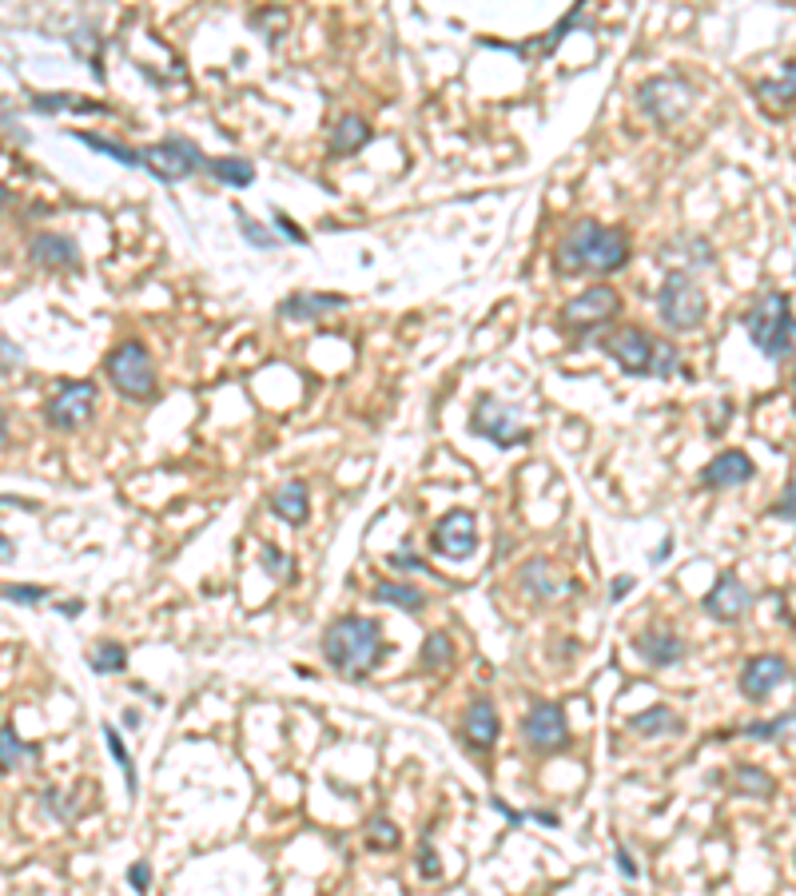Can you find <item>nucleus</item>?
<instances>
[{
    "mask_svg": "<svg viewBox=\"0 0 796 896\" xmlns=\"http://www.w3.org/2000/svg\"><path fill=\"white\" fill-rule=\"evenodd\" d=\"M630 264V235L622 227H605L593 220H578L566 227L553 252L558 276H613Z\"/></svg>",
    "mask_w": 796,
    "mask_h": 896,
    "instance_id": "f257e3e1",
    "label": "nucleus"
},
{
    "mask_svg": "<svg viewBox=\"0 0 796 896\" xmlns=\"http://www.w3.org/2000/svg\"><path fill=\"white\" fill-rule=\"evenodd\" d=\"M319 650H323V662L343 678V682H363L378 670V662L387 658V638H383V626L375 618H363V614H343L323 630L319 638Z\"/></svg>",
    "mask_w": 796,
    "mask_h": 896,
    "instance_id": "f03ea898",
    "label": "nucleus"
},
{
    "mask_svg": "<svg viewBox=\"0 0 796 896\" xmlns=\"http://www.w3.org/2000/svg\"><path fill=\"white\" fill-rule=\"evenodd\" d=\"M741 323H745V335L753 339V346L765 359L781 363V359L793 355L796 319H793V299H788L785 291H765V296H756Z\"/></svg>",
    "mask_w": 796,
    "mask_h": 896,
    "instance_id": "7ed1b4c3",
    "label": "nucleus"
},
{
    "mask_svg": "<svg viewBox=\"0 0 796 896\" xmlns=\"http://www.w3.org/2000/svg\"><path fill=\"white\" fill-rule=\"evenodd\" d=\"M657 316L669 331H697L704 323L709 299H704V291L689 271H677V267L665 271L661 287H657Z\"/></svg>",
    "mask_w": 796,
    "mask_h": 896,
    "instance_id": "20e7f679",
    "label": "nucleus"
},
{
    "mask_svg": "<svg viewBox=\"0 0 796 896\" xmlns=\"http://www.w3.org/2000/svg\"><path fill=\"white\" fill-rule=\"evenodd\" d=\"M104 371L112 378V387L132 403H152L155 391H160L155 387L152 355H148V346L140 339H123L120 346H112V355L104 359Z\"/></svg>",
    "mask_w": 796,
    "mask_h": 896,
    "instance_id": "39448f33",
    "label": "nucleus"
},
{
    "mask_svg": "<svg viewBox=\"0 0 796 896\" xmlns=\"http://www.w3.org/2000/svg\"><path fill=\"white\" fill-rule=\"evenodd\" d=\"M637 108L654 124H677L689 108H693V84L677 76V72H661L649 81L637 84Z\"/></svg>",
    "mask_w": 796,
    "mask_h": 896,
    "instance_id": "423d86ee",
    "label": "nucleus"
},
{
    "mask_svg": "<svg viewBox=\"0 0 796 896\" xmlns=\"http://www.w3.org/2000/svg\"><path fill=\"white\" fill-rule=\"evenodd\" d=\"M470 430L478 438H486V442H494L498 450H514L521 447V442H530V427L521 423V410L494 395H482L478 403H474V410H470Z\"/></svg>",
    "mask_w": 796,
    "mask_h": 896,
    "instance_id": "0eeeda50",
    "label": "nucleus"
},
{
    "mask_svg": "<svg viewBox=\"0 0 796 896\" xmlns=\"http://www.w3.org/2000/svg\"><path fill=\"white\" fill-rule=\"evenodd\" d=\"M143 160H148V175H155L160 184H184L195 172H207V156L192 140H184V136L148 143Z\"/></svg>",
    "mask_w": 796,
    "mask_h": 896,
    "instance_id": "6e6552de",
    "label": "nucleus"
},
{
    "mask_svg": "<svg viewBox=\"0 0 796 896\" xmlns=\"http://www.w3.org/2000/svg\"><path fill=\"white\" fill-rule=\"evenodd\" d=\"M96 415V383L93 378H64L44 403V423L52 430H80Z\"/></svg>",
    "mask_w": 796,
    "mask_h": 896,
    "instance_id": "1a4fd4ad",
    "label": "nucleus"
},
{
    "mask_svg": "<svg viewBox=\"0 0 796 896\" xmlns=\"http://www.w3.org/2000/svg\"><path fill=\"white\" fill-rule=\"evenodd\" d=\"M478 551V519L474 510H447L430 530V554L447 562H466Z\"/></svg>",
    "mask_w": 796,
    "mask_h": 896,
    "instance_id": "9d476101",
    "label": "nucleus"
},
{
    "mask_svg": "<svg viewBox=\"0 0 796 896\" xmlns=\"http://www.w3.org/2000/svg\"><path fill=\"white\" fill-rule=\"evenodd\" d=\"M521 742L534 754H558L570 745V722L558 702H538L526 717H521Z\"/></svg>",
    "mask_w": 796,
    "mask_h": 896,
    "instance_id": "9b49d317",
    "label": "nucleus"
},
{
    "mask_svg": "<svg viewBox=\"0 0 796 896\" xmlns=\"http://www.w3.org/2000/svg\"><path fill=\"white\" fill-rule=\"evenodd\" d=\"M613 316H622V296H617L610 284H593L590 291L573 296L558 319H562L566 331H585V327L610 323Z\"/></svg>",
    "mask_w": 796,
    "mask_h": 896,
    "instance_id": "f8f14e48",
    "label": "nucleus"
},
{
    "mask_svg": "<svg viewBox=\"0 0 796 896\" xmlns=\"http://www.w3.org/2000/svg\"><path fill=\"white\" fill-rule=\"evenodd\" d=\"M605 355L625 371V375H654V355H657V339L642 327H617L610 339H605Z\"/></svg>",
    "mask_w": 796,
    "mask_h": 896,
    "instance_id": "ddd939ff",
    "label": "nucleus"
},
{
    "mask_svg": "<svg viewBox=\"0 0 796 896\" xmlns=\"http://www.w3.org/2000/svg\"><path fill=\"white\" fill-rule=\"evenodd\" d=\"M753 601H756L753 590H749L736 574H721V578L709 586V594H704L701 610L709 614L713 621H725V626H733V621H741L749 610H753Z\"/></svg>",
    "mask_w": 796,
    "mask_h": 896,
    "instance_id": "4468645a",
    "label": "nucleus"
},
{
    "mask_svg": "<svg viewBox=\"0 0 796 896\" xmlns=\"http://www.w3.org/2000/svg\"><path fill=\"white\" fill-rule=\"evenodd\" d=\"M788 682H793V670H788V662L776 658V653H756V658H749V662L741 665V678H736V685H741V693H745L749 702H765L768 693Z\"/></svg>",
    "mask_w": 796,
    "mask_h": 896,
    "instance_id": "2eb2a0df",
    "label": "nucleus"
},
{
    "mask_svg": "<svg viewBox=\"0 0 796 896\" xmlns=\"http://www.w3.org/2000/svg\"><path fill=\"white\" fill-rule=\"evenodd\" d=\"M29 259L44 271H76L80 267V244L72 235L61 232H41L29 239Z\"/></svg>",
    "mask_w": 796,
    "mask_h": 896,
    "instance_id": "dca6fc26",
    "label": "nucleus"
},
{
    "mask_svg": "<svg viewBox=\"0 0 796 896\" xmlns=\"http://www.w3.org/2000/svg\"><path fill=\"white\" fill-rule=\"evenodd\" d=\"M462 737H466V745L474 749V754H486V749L498 745L502 717H498V705H494L491 697H474V702L466 705V713H462Z\"/></svg>",
    "mask_w": 796,
    "mask_h": 896,
    "instance_id": "f3484780",
    "label": "nucleus"
},
{
    "mask_svg": "<svg viewBox=\"0 0 796 896\" xmlns=\"http://www.w3.org/2000/svg\"><path fill=\"white\" fill-rule=\"evenodd\" d=\"M756 467L753 459H749L745 450H721L717 459H709L701 467V487L709 490H733V487H745V482H753Z\"/></svg>",
    "mask_w": 796,
    "mask_h": 896,
    "instance_id": "a211bd4d",
    "label": "nucleus"
},
{
    "mask_svg": "<svg viewBox=\"0 0 796 896\" xmlns=\"http://www.w3.org/2000/svg\"><path fill=\"white\" fill-rule=\"evenodd\" d=\"M518 582H521V590L530 594V598H538V601H553V598H566V594H573V582L566 578V574L553 570V562H546V558L526 562V566L518 570Z\"/></svg>",
    "mask_w": 796,
    "mask_h": 896,
    "instance_id": "6ab92c4d",
    "label": "nucleus"
},
{
    "mask_svg": "<svg viewBox=\"0 0 796 896\" xmlns=\"http://www.w3.org/2000/svg\"><path fill=\"white\" fill-rule=\"evenodd\" d=\"M633 650L642 653L645 665H654V670H669V665H677L685 653H689V646H685L681 633L654 630V633H642V638H633Z\"/></svg>",
    "mask_w": 796,
    "mask_h": 896,
    "instance_id": "aec40b11",
    "label": "nucleus"
},
{
    "mask_svg": "<svg viewBox=\"0 0 796 896\" xmlns=\"http://www.w3.org/2000/svg\"><path fill=\"white\" fill-rule=\"evenodd\" d=\"M347 307V296H331V291H295L279 303V316L283 319H299V323H315V319L331 316V311H343Z\"/></svg>",
    "mask_w": 796,
    "mask_h": 896,
    "instance_id": "412c9836",
    "label": "nucleus"
},
{
    "mask_svg": "<svg viewBox=\"0 0 796 896\" xmlns=\"http://www.w3.org/2000/svg\"><path fill=\"white\" fill-rule=\"evenodd\" d=\"M582 12H585V4H582V0H578V4H573V9L566 12L562 21L553 24V29L546 32L541 41H534V44H498V49L518 52V56H534V61H546V56H550V52L558 49V44H562L566 36H570V32L578 29V24H582Z\"/></svg>",
    "mask_w": 796,
    "mask_h": 896,
    "instance_id": "4be33fe9",
    "label": "nucleus"
},
{
    "mask_svg": "<svg viewBox=\"0 0 796 896\" xmlns=\"http://www.w3.org/2000/svg\"><path fill=\"white\" fill-rule=\"evenodd\" d=\"M271 510H276V519L287 522V526H303L306 514H311V490H306V482L299 479L283 482V487L271 494Z\"/></svg>",
    "mask_w": 796,
    "mask_h": 896,
    "instance_id": "5701e85b",
    "label": "nucleus"
},
{
    "mask_svg": "<svg viewBox=\"0 0 796 896\" xmlns=\"http://www.w3.org/2000/svg\"><path fill=\"white\" fill-rule=\"evenodd\" d=\"M29 108L41 116H56V113H112L108 104L100 100H88V96H76V93H32L29 96Z\"/></svg>",
    "mask_w": 796,
    "mask_h": 896,
    "instance_id": "b1692460",
    "label": "nucleus"
},
{
    "mask_svg": "<svg viewBox=\"0 0 796 896\" xmlns=\"http://www.w3.org/2000/svg\"><path fill=\"white\" fill-rule=\"evenodd\" d=\"M72 140H80L84 148L108 156V160L123 163V168H136V172H148V160H143V148H132V143H120V140H108V136H96V132H68Z\"/></svg>",
    "mask_w": 796,
    "mask_h": 896,
    "instance_id": "393cba45",
    "label": "nucleus"
},
{
    "mask_svg": "<svg viewBox=\"0 0 796 896\" xmlns=\"http://www.w3.org/2000/svg\"><path fill=\"white\" fill-rule=\"evenodd\" d=\"M367 140H370L367 116H358V113L338 116V124L331 128V156H355Z\"/></svg>",
    "mask_w": 796,
    "mask_h": 896,
    "instance_id": "a878e982",
    "label": "nucleus"
},
{
    "mask_svg": "<svg viewBox=\"0 0 796 896\" xmlns=\"http://www.w3.org/2000/svg\"><path fill=\"white\" fill-rule=\"evenodd\" d=\"M375 601H383V606H395V610H402V614H422V610H427V594H422L419 586H410V582H395V578L378 582Z\"/></svg>",
    "mask_w": 796,
    "mask_h": 896,
    "instance_id": "bb28decb",
    "label": "nucleus"
},
{
    "mask_svg": "<svg viewBox=\"0 0 796 896\" xmlns=\"http://www.w3.org/2000/svg\"><path fill=\"white\" fill-rule=\"evenodd\" d=\"M207 175L219 180L224 188H251L256 184V163L244 156H212L207 160Z\"/></svg>",
    "mask_w": 796,
    "mask_h": 896,
    "instance_id": "cd10ccee",
    "label": "nucleus"
},
{
    "mask_svg": "<svg viewBox=\"0 0 796 896\" xmlns=\"http://www.w3.org/2000/svg\"><path fill=\"white\" fill-rule=\"evenodd\" d=\"M630 729L642 737H669L681 729V717H677L669 705H654V710H645V713H633Z\"/></svg>",
    "mask_w": 796,
    "mask_h": 896,
    "instance_id": "c85d7f7f",
    "label": "nucleus"
},
{
    "mask_svg": "<svg viewBox=\"0 0 796 896\" xmlns=\"http://www.w3.org/2000/svg\"><path fill=\"white\" fill-rule=\"evenodd\" d=\"M753 93L768 104H785V108L788 104H796V61H785L781 64V72L768 76V81H756Z\"/></svg>",
    "mask_w": 796,
    "mask_h": 896,
    "instance_id": "c756f323",
    "label": "nucleus"
},
{
    "mask_svg": "<svg viewBox=\"0 0 796 896\" xmlns=\"http://www.w3.org/2000/svg\"><path fill=\"white\" fill-rule=\"evenodd\" d=\"M741 737H749V742H796V713H781V717H768V722H749Z\"/></svg>",
    "mask_w": 796,
    "mask_h": 896,
    "instance_id": "7c9ffc66",
    "label": "nucleus"
},
{
    "mask_svg": "<svg viewBox=\"0 0 796 896\" xmlns=\"http://www.w3.org/2000/svg\"><path fill=\"white\" fill-rule=\"evenodd\" d=\"M235 224H239V235H244L247 244L259 247V252H276V247L283 244V235H279L276 227H263L259 220H251L239 204H235Z\"/></svg>",
    "mask_w": 796,
    "mask_h": 896,
    "instance_id": "2f4dec72",
    "label": "nucleus"
},
{
    "mask_svg": "<svg viewBox=\"0 0 796 896\" xmlns=\"http://www.w3.org/2000/svg\"><path fill=\"white\" fill-rule=\"evenodd\" d=\"M100 734H104V745H108V754H112L116 765H120L123 785H128V797H136V761H132V754H128V745H123V734L120 729H112V722H104Z\"/></svg>",
    "mask_w": 796,
    "mask_h": 896,
    "instance_id": "473e14b6",
    "label": "nucleus"
},
{
    "mask_svg": "<svg viewBox=\"0 0 796 896\" xmlns=\"http://www.w3.org/2000/svg\"><path fill=\"white\" fill-rule=\"evenodd\" d=\"M88 665H93V673H100V678H112V673L128 670V650H123L120 642H96L93 653H88Z\"/></svg>",
    "mask_w": 796,
    "mask_h": 896,
    "instance_id": "72a5a7b5",
    "label": "nucleus"
},
{
    "mask_svg": "<svg viewBox=\"0 0 796 896\" xmlns=\"http://www.w3.org/2000/svg\"><path fill=\"white\" fill-rule=\"evenodd\" d=\"M733 777H736V793H749V797H773L776 781L761 769V765H733Z\"/></svg>",
    "mask_w": 796,
    "mask_h": 896,
    "instance_id": "f704fd0d",
    "label": "nucleus"
},
{
    "mask_svg": "<svg viewBox=\"0 0 796 896\" xmlns=\"http://www.w3.org/2000/svg\"><path fill=\"white\" fill-rule=\"evenodd\" d=\"M363 841H367V849H375V853H390V849H398V825L387 813H375L367 821V829H363Z\"/></svg>",
    "mask_w": 796,
    "mask_h": 896,
    "instance_id": "c9c22d12",
    "label": "nucleus"
},
{
    "mask_svg": "<svg viewBox=\"0 0 796 896\" xmlns=\"http://www.w3.org/2000/svg\"><path fill=\"white\" fill-rule=\"evenodd\" d=\"M29 757H32L29 745L17 737V729H12V725H4V729H0V769H4V774H17Z\"/></svg>",
    "mask_w": 796,
    "mask_h": 896,
    "instance_id": "e433bc0d",
    "label": "nucleus"
},
{
    "mask_svg": "<svg viewBox=\"0 0 796 896\" xmlns=\"http://www.w3.org/2000/svg\"><path fill=\"white\" fill-rule=\"evenodd\" d=\"M64 41L72 44V52H76V56H88V64H93V76H96V81H104V61H100L104 36H96L93 29H84V32H72V36H64Z\"/></svg>",
    "mask_w": 796,
    "mask_h": 896,
    "instance_id": "4c0bfd02",
    "label": "nucleus"
},
{
    "mask_svg": "<svg viewBox=\"0 0 796 896\" xmlns=\"http://www.w3.org/2000/svg\"><path fill=\"white\" fill-rule=\"evenodd\" d=\"M450 658H454V646H450L447 633H427V642L419 650L422 670H442V665H450Z\"/></svg>",
    "mask_w": 796,
    "mask_h": 896,
    "instance_id": "58836bf2",
    "label": "nucleus"
},
{
    "mask_svg": "<svg viewBox=\"0 0 796 896\" xmlns=\"http://www.w3.org/2000/svg\"><path fill=\"white\" fill-rule=\"evenodd\" d=\"M287 24H291L287 9H259V12H251V29L263 32L267 44H279V36H283Z\"/></svg>",
    "mask_w": 796,
    "mask_h": 896,
    "instance_id": "ea45409f",
    "label": "nucleus"
},
{
    "mask_svg": "<svg viewBox=\"0 0 796 896\" xmlns=\"http://www.w3.org/2000/svg\"><path fill=\"white\" fill-rule=\"evenodd\" d=\"M681 351H677L669 339H657V355H654V378H674L681 375ZM689 375V371H685Z\"/></svg>",
    "mask_w": 796,
    "mask_h": 896,
    "instance_id": "a19ab883",
    "label": "nucleus"
},
{
    "mask_svg": "<svg viewBox=\"0 0 796 896\" xmlns=\"http://www.w3.org/2000/svg\"><path fill=\"white\" fill-rule=\"evenodd\" d=\"M4 601H12V606H41V601H49V590L44 586H4Z\"/></svg>",
    "mask_w": 796,
    "mask_h": 896,
    "instance_id": "79ce46f5",
    "label": "nucleus"
},
{
    "mask_svg": "<svg viewBox=\"0 0 796 896\" xmlns=\"http://www.w3.org/2000/svg\"><path fill=\"white\" fill-rule=\"evenodd\" d=\"M271 224L279 227V235H283L287 244H295V247H306V244H311V239H306V232H303V227H299L295 220H291V215H287V212H279V207H276V212H271Z\"/></svg>",
    "mask_w": 796,
    "mask_h": 896,
    "instance_id": "37998d69",
    "label": "nucleus"
},
{
    "mask_svg": "<svg viewBox=\"0 0 796 896\" xmlns=\"http://www.w3.org/2000/svg\"><path fill=\"white\" fill-rule=\"evenodd\" d=\"M259 566H263L271 578H287V574H291V562H287L283 551H276V546H263V554H259Z\"/></svg>",
    "mask_w": 796,
    "mask_h": 896,
    "instance_id": "c03bdc74",
    "label": "nucleus"
},
{
    "mask_svg": "<svg viewBox=\"0 0 796 896\" xmlns=\"http://www.w3.org/2000/svg\"><path fill=\"white\" fill-rule=\"evenodd\" d=\"M128 885H132L140 896H148V888H152V865H148V861L128 865Z\"/></svg>",
    "mask_w": 796,
    "mask_h": 896,
    "instance_id": "a18cd8bd",
    "label": "nucleus"
},
{
    "mask_svg": "<svg viewBox=\"0 0 796 896\" xmlns=\"http://www.w3.org/2000/svg\"><path fill=\"white\" fill-rule=\"evenodd\" d=\"M773 514H776V519H785V522H796V479L781 490V499H776Z\"/></svg>",
    "mask_w": 796,
    "mask_h": 896,
    "instance_id": "49530a36",
    "label": "nucleus"
},
{
    "mask_svg": "<svg viewBox=\"0 0 796 896\" xmlns=\"http://www.w3.org/2000/svg\"><path fill=\"white\" fill-rule=\"evenodd\" d=\"M390 566H395L398 574H415V570H427V562L422 558H415L410 551H398V554H390Z\"/></svg>",
    "mask_w": 796,
    "mask_h": 896,
    "instance_id": "de8ad7c7",
    "label": "nucleus"
},
{
    "mask_svg": "<svg viewBox=\"0 0 796 896\" xmlns=\"http://www.w3.org/2000/svg\"><path fill=\"white\" fill-rule=\"evenodd\" d=\"M419 873L427 876V881H439V876H442L439 853H434V849H427V845H422V853H419Z\"/></svg>",
    "mask_w": 796,
    "mask_h": 896,
    "instance_id": "09e8293b",
    "label": "nucleus"
},
{
    "mask_svg": "<svg viewBox=\"0 0 796 896\" xmlns=\"http://www.w3.org/2000/svg\"><path fill=\"white\" fill-rule=\"evenodd\" d=\"M613 865H617V873H622L625 881H637V865H633V853L625 845L613 849Z\"/></svg>",
    "mask_w": 796,
    "mask_h": 896,
    "instance_id": "8fccbe9b",
    "label": "nucleus"
},
{
    "mask_svg": "<svg viewBox=\"0 0 796 896\" xmlns=\"http://www.w3.org/2000/svg\"><path fill=\"white\" fill-rule=\"evenodd\" d=\"M633 586H637V582H633V574H622V578H613V586H610V601H622L625 594H633Z\"/></svg>",
    "mask_w": 796,
    "mask_h": 896,
    "instance_id": "3c124183",
    "label": "nucleus"
},
{
    "mask_svg": "<svg viewBox=\"0 0 796 896\" xmlns=\"http://www.w3.org/2000/svg\"><path fill=\"white\" fill-rule=\"evenodd\" d=\"M0 346H4V371H12V363H21V346L12 343V339H4Z\"/></svg>",
    "mask_w": 796,
    "mask_h": 896,
    "instance_id": "603ef678",
    "label": "nucleus"
},
{
    "mask_svg": "<svg viewBox=\"0 0 796 896\" xmlns=\"http://www.w3.org/2000/svg\"><path fill=\"white\" fill-rule=\"evenodd\" d=\"M669 554H674V534H665L661 551H657V554H654V558H649V562H654V566H661V562L669 558Z\"/></svg>",
    "mask_w": 796,
    "mask_h": 896,
    "instance_id": "864d4df0",
    "label": "nucleus"
},
{
    "mask_svg": "<svg viewBox=\"0 0 796 896\" xmlns=\"http://www.w3.org/2000/svg\"><path fill=\"white\" fill-rule=\"evenodd\" d=\"M61 614H64V618H80L84 601H61Z\"/></svg>",
    "mask_w": 796,
    "mask_h": 896,
    "instance_id": "5fc2aeb1",
    "label": "nucleus"
},
{
    "mask_svg": "<svg viewBox=\"0 0 796 896\" xmlns=\"http://www.w3.org/2000/svg\"><path fill=\"white\" fill-rule=\"evenodd\" d=\"M0 558H4V562H12V538H4V542H0Z\"/></svg>",
    "mask_w": 796,
    "mask_h": 896,
    "instance_id": "6e6d98bb",
    "label": "nucleus"
}]
</instances>
